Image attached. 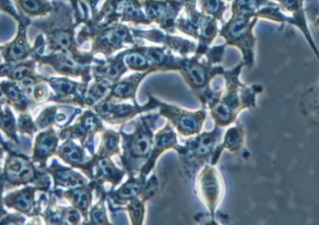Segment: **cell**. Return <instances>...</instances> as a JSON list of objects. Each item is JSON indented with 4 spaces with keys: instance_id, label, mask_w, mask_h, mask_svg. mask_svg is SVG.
<instances>
[{
    "instance_id": "6da1fadb",
    "label": "cell",
    "mask_w": 319,
    "mask_h": 225,
    "mask_svg": "<svg viewBox=\"0 0 319 225\" xmlns=\"http://www.w3.org/2000/svg\"><path fill=\"white\" fill-rule=\"evenodd\" d=\"M7 172L13 179H19L22 181H28L33 177V170L24 160L19 158H13L7 165Z\"/></svg>"
},
{
    "instance_id": "7a4b0ae2",
    "label": "cell",
    "mask_w": 319,
    "mask_h": 225,
    "mask_svg": "<svg viewBox=\"0 0 319 225\" xmlns=\"http://www.w3.org/2000/svg\"><path fill=\"white\" fill-rule=\"evenodd\" d=\"M56 144V138L51 133L39 136L36 143V154L41 157L46 156L53 151Z\"/></svg>"
},
{
    "instance_id": "3957f363",
    "label": "cell",
    "mask_w": 319,
    "mask_h": 225,
    "mask_svg": "<svg viewBox=\"0 0 319 225\" xmlns=\"http://www.w3.org/2000/svg\"><path fill=\"white\" fill-rule=\"evenodd\" d=\"M150 138L145 133H138L132 142V150L133 154L142 155L147 154L150 147Z\"/></svg>"
},
{
    "instance_id": "277c9868",
    "label": "cell",
    "mask_w": 319,
    "mask_h": 225,
    "mask_svg": "<svg viewBox=\"0 0 319 225\" xmlns=\"http://www.w3.org/2000/svg\"><path fill=\"white\" fill-rule=\"evenodd\" d=\"M33 202V195L31 191L26 190L15 195L13 200V205L16 209L27 212L30 210Z\"/></svg>"
},
{
    "instance_id": "5b68a950",
    "label": "cell",
    "mask_w": 319,
    "mask_h": 225,
    "mask_svg": "<svg viewBox=\"0 0 319 225\" xmlns=\"http://www.w3.org/2000/svg\"><path fill=\"white\" fill-rule=\"evenodd\" d=\"M69 198L76 206L81 209H86L90 204L91 195L86 190H75L69 193Z\"/></svg>"
},
{
    "instance_id": "8992f818",
    "label": "cell",
    "mask_w": 319,
    "mask_h": 225,
    "mask_svg": "<svg viewBox=\"0 0 319 225\" xmlns=\"http://www.w3.org/2000/svg\"><path fill=\"white\" fill-rule=\"evenodd\" d=\"M61 153L64 159L71 163L80 161L82 158V155L78 148L71 145L64 146Z\"/></svg>"
},
{
    "instance_id": "52a82bcc",
    "label": "cell",
    "mask_w": 319,
    "mask_h": 225,
    "mask_svg": "<svg viewBox=\"0 0 319 225\" xmlns=\"http://www.w3.org/2000/svg\"><path fill=\"white\" fill-rule=\"evenodd\" d=\"M139 190V186L134 182L128 183L121 189L119 195L123 199H128L135 195Z\"/></svg>"
},
{
    "instance_id": "ba28073f",
    "label": "cell",
    "mask_w": 319,
    "mask_h": 225,
    "mask_svg": "<svg viewBox=\"0 0 319 225\" xmlns=\"http://www.w3.org/2000/svg\"><path fill=\"white\" fill-rule=\"evenodd\" d=\"M21 3L25 10L31 13H38L43 8L40 2L38 0H21Z\"/></svg>"
},
{
    "instance_id": "9c48e42d",
    "label": "cell",
    "mask_w": 319,
    "mask_h": 225,
    "mask_svg": "<svg viewBox=\"0 0 319 225\" xmlns=\"http://www.w3.org/2000/svg\"><path fill=\"white\" fill-rule=\"evenodd\" d=\"M54 120V112L53 111H46L43 115H42L40 119L39 120V125L42 127L50 124Z\"/></svg>"
},
{
    "instance_id": "30bf717a",
    "label": "cell",
    "mask_w": 319,
    "mask_h": 225,
    "mask_svg": "<svg viewBox=\"0 0 319 225\" xmlns=\"http://www.w3.org/2000/svg\"><path fill=\"white\" fill-rule=\"evenodd\" d=\"M56 42L62 48H68L71 44L70 37L66 33L59 34L56 37Z\"/></svg>"
},
{
    "instance_id": "8fae6325",
    "label": "cell",
    "mask_w": 319,
    "mask_h": 225,
    "mask_svg": "<svg viewBox=\"0 0 319 225\" xmlns=\"http://www.w3.org/2000/svg\"><path fill=\"white\" fill-rule=\"evenodd\" d=\"M6 92L11 99L16 101H21L23 96L18 89L14 86H9L6 88Z\"/></svg>"
},
{
    "instance_id": "7c38bea8",
    "label": "cell",
    "mask_w": 319,
    "mask_h": 225,
    "mask_svg": "<svg viewBox=\"0 0 319 225\" xmlns=\"http://www.w3.org/2000/svg\"><path fill=\"white\" fill-rule=\"evenodd\" d=\"M22 85L24 86L26 90L27 95H31L34 92L33 81L29 77H24L21 80Z\"/></svg>"
},
{
    "instance_id": "4fadbf2b",
    "label": "cell",
    "mask_w": 319,
    "mask_h": 225,
    "mask_svg": "<svg viewBox=\"0 0 319 225\" xmlns=\"http://www.w3.org/2000/svg\"><path fill=\"white\" fill-rule=\"evenodd\" d=\"M24 50L23 47L20 44H16L11 47L10 55L14 59H18L23 56Z\"/></svg>"
},
{
    "instance_id": "5bb4252c",
    "label": "cell",
    "mask_w": 319,
    "mask_h": 225,
    "mask_svg": "<svg viewBox=\"0 0 319 225\" xmlns=\"http://www.w3.org/2000/svg\"><path fill=\"white\" fill-rule=\"evenodd\" d=\"M140 204V203L135 202V204L132 205V208L130 209L131 214L135 220H140L142 217V207Z\"/></svg>"
},
{
    "instance_id": "9a60e30c",
    "label": "cell",
    "mask_w": 319,
    "mask_h": 225,
    "mask_svg": "<svg viewBox=\"0 0 319 225\" xmlns=\"http://www.w3.org/2000/svg\"><path fill=\"white\" fill-rule=\"evenodd\" d=\"M3 126L7 132L12 133L14 130V121L9 115H6L3 121Z\"/></svg>"
},
{
    "instance_id": "2e32d148",
    "label": "cell",
    "mask_w": 319,
    "mask_h": 225,
    "mask_svg": "<svg viewBox=\"0 0 319 225\" xmlns=\"http://www.w3.org/2000/svg\"><path fill=\"white\" fill-rule=\"evenodd\" d=\"M19 126L22 128L26 131H29L33 130V126L32 124L31 120L28 117H22L19 120Z\"/></svg>"
},
{
    "instance_id": "e0dca14e",
    "label": "cell",
    "mask_w": 319,
    "mask_h": 225,
    "mask_svg": "<svg viewBox=\"0 0 319 225\" xmlns=\"http://www.w3.org/2000/svg\"><path fill=\"white\" fill-rule=\"evenodd\" d=\"M78 214V213H77L75 210H70L66 213V217L69 222L76 224L79 220Z\"/></svg>"
},
{
    "instance_id": "ac0fdd59",
    "label": "cell",
    "mask_w": 319,
    "mask_h": 225,
    "mask_svg": "<svg viewBox=\"0 0 319 225\" xmlns=\"http://www.w3.org/2000/svg\"><path fill=\"white\" fill-rule=\"evenodd\" d=\"M26 73L27 70L26 68H20L17 69L16 70L13 72V75L14 78H20L23 77V76L26 75Z\"/></svg>"
},
{
    "instance_id": "d6986e66",
    "label": "cell",
    "mask_w": 319,
    "mask_h": 225,
    "mask_svg": "<svg viewBox=\"0 0 319 225\" xmlns=\"http://www.w3.org/2000/svg\"><path fill=\"white\" fill-rule=\"evenodd\" d=\"M208 4H209L210 9L214 10L219 5V1L218 0H209V1H208Z\"/></svg>"
},
{
    "instance_id": "ffe728a7",
    "label": "cell",
    "mask_w": 319,
    "mask_h": 225,
    "mask_svg": "<svg viewBox=\"0 0 319 225\" xmlns=\"http://www.w3.org/2000/svg\"><path fill=\"white\" fill-rule=\"evenodd\" d=\"M1 116H0V123H1Z\"/></svg>"
}]
</instances>
